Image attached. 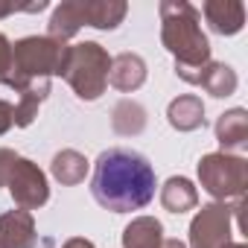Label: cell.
<instances>
[{
    "label": "cell",
    "instance_id": "cell-1",
    "mask_svg": "<svg viewBox=\"0 0 248 248\" xmlns=\"http://www.w3.org/2000/svg\"><path fill=\"white\" fill-rule=\"evenodd\" d=\"M91 190L105 210L114 213L140 210L155 199V170L140 152L108 149L96 161Z\"/></svg>",
    "mask_w": 248,
    "mask_h": 248
}]
</instances>
